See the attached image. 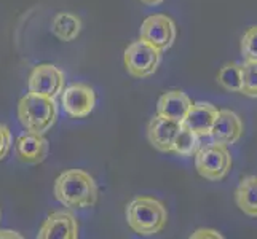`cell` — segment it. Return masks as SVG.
<instances>
[{"instance_id": "obj_1", "label": "cell", "mask_w": 257, "mask_h": 239, "mask_svg": "<svg viewBox=\"0 0 257 239\" xmlns=\"http://www.w3.org/2000/svg\"><path fill=\"white\" fill-rule=\"evenodd\" d=\"M99 190L90 172L82 169H69L55 182V198L64 207L80 209L93 207L97 202Z\"/></svg>"}, {"instance_id": "obj_2", "label": "cell", "mask_w": 257, "mask_h": 239, "mask_svg": "<svg viewBox=\"0 0 257 239\" xmlns=\"http://www.w3.org/2000/svg\"><path fill=\"white\" fill-rule=\"evenodd\" d=\"M126 222L139 236H154L166 226L168 210L160 199L138 196L126 206Z\"/></svg>"}, {"instance_id": "obj_3", "label": "cell", "mask_w": 257, "mask_h": 239, "mask_svg": "<svg viewBox=\"0 0 257 239\" xmlns=\"http://www.w3.org/2000/svg\"><path fill=\"white\" fill-rule=\"evenodd\" d=\"M18 118L26 131L45 134L55 126L58 118V105L53 97L28 93L18 104Z\"/></svg>"}, {"instance_id": "obj_4", "label": "cell", "mask_w": 257, "mask_h": 239, "mask_svg": "<svg viewBox=\"0 0 257 239\" xmlns=\"http://www.w3.org/2000/svg\"><path fill=\"white\" fill-rule=\"evenodd\" d=\"M195 167L203 179L211 182H219L232 169V155L227 145L209 142L200 145L195 153Z\"/></svg>"}, {"instance_id": "obj_5", "label": "cell", "mask_w": 257, "mask_h": 239, "mask_svg": "<svg viewBox=\"0 0 257 239\" xmlns=\"http://www.w3.org/2000/svg\"><path fill=\"white\" fill-rule=\"evenodd\" d=\"M125 66L131 77L144 78L157 72L162 63V51L144 40L133 42L125 50Z\"/></svg>"}, {"instance_id": "obj_6", "label": "cell", "mask_w": 257, "mask_h": 239, "mask_svg": "<svg viewBox=\"0 0 257 239\" xmlns=\"http://www.w3.org/2000/svg\"><path fill=\"white\" fill-rule=\"evenodd\" d=\"M177 29L170 16L166 15H150L146 18L139 31V39L150 43L162 53L170 50L176 40Z\"/></svg>"}, {"instance_id": "obj_7", "label": "cell", "mask_w": 257, "mask_h": 239, "mask_svg": "<svg viewBox=\"0 0 257 239\" xmlns=\"http://www.w3.org/2000/svg\"><path fill=\"white\" fill-rule=\"evenodd\" d=\"M66 83V75L59 67L53 64H39L34 67L29 75L28 88L29 93L42 94L47 97H55L63 93Z\"/></svg>"}, {"instance_id": "obj_8", "label": "cell", "mask_w": 257, "mask_h": 239, "mask_svg": "<svg viewBox=\"0 0 257 239\" xmlns=\"http://www.w3.org/2000/svg\"><path fill=\"white\" fill-rule=\"evenodd\" d=\"M63 102L64 112L72 118H85L88 117L96 105V94L90 85L74 83L63 90Z\"/></svg>"}, {"instance_id": "obj_9", "label": "cell", "mask_w": 257, "mask_h": 239, "mask_svg": "<svg viewBox=\"0 0 257 239\" xmlns=\"http://www.w3.org/2000/svg\"><path fill=\"white\" fill-rule=\"evenodd\" d=\"M39 239H77L78 222L69 210L51 212L37 234Z\"/></svg>"}, {"instance_id": "obj_10", "label": "cell", "mask_w": 257, "mask_h": 239, "mask_svg": "<svg viewBox=\"0 0 257 239\" xmlns=\"http://www.w3.org/2000/svg\"><path fill=\"white\" fill-rule=\"evenodd\" d=\"M15 150L20 161L26 164H39L47 159L50 152V144L43 134H35V132L28 131L26 134L18 137Z\"/></svg>"}, {"instance_id": "obj_11", "label": "cell", "mask_w": 257, "mask_h": 239, "mask_svg": "<svg viewBox=\"0 0 257 239\" xmlns=\"http://www.w3.org/2000/svg\"><path fill=\"white\" fill-rule=\"evenodd\" d=\"M243 136V121L232 110H219L217 118L211 129L209 137L217 144L232 145L236 144Z\"/></svg>"}, {"instance_id": "obj_12", "label": "cell", "mask_w": 257, "mask_h": 239, "mask_svg": "<svg viewBox=\"0 0 257 239\" xmlns=\"http://www.w3.org/2000/svg\"><path fill=\"white\" fill-rule=\"evenodd\" d=\"M217 107H214L209 102H195L190 105V109L181 125L192 129L200 137H209L212 125H214L217 118Z\"/></svg>"}, {"instance_id": "obj_13", "label": "cell", "mask_w": 257, "mask_h": 239, "mask_svg": "<svg viewBox=\"0 0 257 239\" xmlns=\"http://www.w3.org/2000/svg\"><path fill=\"white\" fill-rule=\"evenodd\" d=\"M181 128V123L166 120L162 117H154L149 123L147 128V139L150 145L157 148L158 152H171L173 148V140L177 134V131Z\"/></svg>"}, {"instance_id": "obj_14", "label": "cell", "mask_w": 257, "mask_h": 239, "mask_svg": "<svg viewBox=\"0 0 257 239\" xmlns=\"http://www.w3.org/2000/svg\"><path fill=\"white\" fill-rule=\"evenodd\" d=\"M190 105H192L190 97L184 91L171 90L160 96L157 104V115L166 120L182 123V120L185 118V115H187L190 109Z\"/></svg>"}, {"instance_id": "obj_15", "label": "cell", "mask_w": 257, "mask_h": 239, "mask_svg": "<svg viewBox=\"0 0 257 239\" xmlns=\"http://www.w3.org/2000/svg\"><path fill=\"white\" fill-rule=\"evenodd\" d=\"M238 209L249 217H257V175H246L235 191Z\"/></svg>"}, {"instance_id": "obj_16", "label": "cell", "mask_w": 257, "mask_h": 239, "mask_svg": "<svg viewBox=\"0 0 257 239\" xmlns=\"http://www.w3.org/2000/svg\"><path fill=\"white\" fill-rule=\"evenodd\" d=\"M51 32L61 42H72L82 32V21L74 13H58L51 21Z\"/></svg>"}, {"instance_id": "obj_17", "label": "cell", "mask_w": 257, "mask_h": 239, "mask_svg": "<svg viewBox=\"0 0 257 239\" xmlns=\"http://www.w3.org/2000/svg\"><path fill=\"white\" fill-rule=\"evenodd\" d=\"M200 136L195 134V132L189 128H185L184 125H181L179 131L173 140V148L171 152H174L179 156H192L197 153V150L200 148Z\"/></svg>"}, {"instance_id": "obj_18", "label": "cell", "mask_w": 257, "mask_h": 239, "mask_svg": "<svg viewBox=\"0 0 257 239\" xmlns=\"http://www.w3.org/2000/svg\"><path fill=\"white\" fill-rule=\"evenodd\" d=\"M217 83L230 93H241V64L228 63L217 74Z\"/></svg>"}, {"instance_id": "obj_19", "label": "cell", "mask_w": 257, "mask_h": 239, "mask_svg": "<svg viewBox=\"0 0 257 239\" xmlns=\"http://www.w3.org/2000/svg\"><path fill=\"white\" fill-rule=\"evenodd\" d=\"M241 93L247 97H257V63L254 61L241 64Z\"/></svg>"}, {"instance_id": "obj_20", "label": "cell", "mask_w": 257, "mask_h": 239, "mask_svg": "<svg viewBox=\"0 0 257 239\" xmlns=\"http://www.w3.org/2000/svg\"><path fill=\"white\" fill-rule=\"evenodd\" d=\"M241 55L244 61L257 63V26L247 29L241 37Z\"/></svg>"}, {"instance_id": "obj_21", "label": "cell", "mask_w": 257, "mask_h": 239, "mask_svg": "<svg viewBox=\"0 0 257 239\" xmlns=\"http://www.w3.org/2000/svg\"><path fill=\"white\" fill-rule=\"evenodd\" d=\"M12 145H13L12 131L4 123H0V161L5 159V156L10 153Z\"/></svg>"}, {"instance_id": "obj_22", "label": "cell", "mask_w": 257, "mask_h": 239, "mask_svg": "<svg viewBox=\"0 0 257 239\" xmlns=\"http://www.w3.org/2000/svg\"><path fill=\"white\" fill-rule=\"evenodd\" d=\"M190 239H224V236L220 234L217 229L211 228H198L197 231H193L190 234Z\"/></svg>"}, {"instance_id": "obj_23", "label": "cell", "mask_w": 257, "mask_h": 239, "mask_svg": "<svg viewBox=\"0 0 257 239\" xmlns=\"http://www.w3.org/2000/svg\"><path fill=\"white\" fill-rule=\"evenodd\" d=\"M4 237H8V239H21L23 236L18 233V231H13V229H0V239Z\"/></svg>"}, {"instance_id": "obj_24", "label": "cell", "mask_w": 257, "mask_h": 239, "mask_svg": "<svg viewBox=\"0 0 257 239\" xmlns=\"http://www.w3.org/2000/svg\"><path fill=\"white\" fill-rule=\"evenodd\" d=\"M143 4H146V5H160L163 0H141Z\"/></svg>"}, {"instance_id": "obj_25", "label": "cell", "mask_w": 257, "mask_h": 239, "mask_svg": "<svg viewBox=\"0 0 257 239\" xmlns=\"http://www.w3.org/2000/svg\"><path fill=\"white\" fill-rule=\"evenodd\" d=\"M0 218H2V212H0Z\"/></svg>"}]
</instances>
